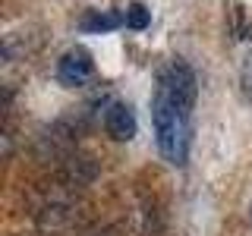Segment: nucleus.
<instances>
[{
	"mask_svg": "<svg viewBox=\"0 0 252 236\" xmlns=\"http://www.w3.org/2000/svg\"><path fill=\"white\" fill-rule=\"evenodd\" d=\"M94 76V60L85 47H69L57 60V79L63 85H85Z\"/></svg>",
	"mask_w": 252,
	"mask_h": 236,
	"instance_id": "3",
	"label": "nucleus"
},
{
	"mask_svg": "<svg viewBox=\"0 0 252 236\" xmlns=\"http://www.w3.org/2000/svg\"><path fill=\"white\" fill-rule=\"evenodd\" d=\"M152 123L158 151L170 167H183L189 157V132H192V114L173 101V94L158 82L152 98Z\"/></svg>",
	"mask_w": 252,
	"mask_h": 236,
	"instance_id": "1",
	"label": "nucleus"
},
{
	"mask_svg": "<svg viewBox=\"0 0 252 236\" xmlns=\"http://www.w3.org/2000/svg\"><path fill=\"white\" fill-rule=\"evenodd\" d=\"M243 85H246V94L252 98V54L246 57V63H243Z\"/></svg>",
	"mask_w": 252,
	"mask_h": 236,
	"instance_id": "8",
	"label": "nucleus"
},
{
	"mask_svg": "<svg viewBox=\"0 0 252 236\" xmlns=\"http://www.w3.org/2000/svg\"><path fill=\"white\" fill-rule=\"evenodd\" d=\"M126 26V16L120 13H92L82 19V31H92V35H98V31H114Z\"/></svg>",
	"mask_w": 252,
	"mask_h": 236,
	"instance_id": "6",
	"label": "nucleus"
},
{
	"mask_svg": "<svg viewBox=\"0 0 252 236\" xmlns=\"http://www.w3.org/2000/svg\"><path fill=\"white\" fill-rule=\"evenodd\" d=\"M136 129H139V123H136V114H132L129 104L114 101V104L104 110V132H107L114 142H129V139H136Z\"/></svg>",
	"mask_w": 252,
	"mask_h": 236,
	"instance_id": "4",
	"label": "nucleus"
},
{
	"mask_svg": "<svg viewBox=\"0 0 252 236\" xmlns=\"http://www.w3.org/2000/svg\"><path fill=\"white\" fill-rule=\"evenodd\" d=\"M158 82L164 85L170 94H173V101H177L180 107H186L189 114H192V107H195V94H199V79H195V69L189 66L186 60H170L167 66L161 69V76H158Z\"/></svg>",
	"mask_w": 252,
	"mask_h": 236,
	"instance_id": "2",
	"label": "nucleus"
},
{
	"mask_svg": "<svg viewBox=\"0 0 252 236\" xmlns=\"http://www.w3.org/2000/svg\"><path fill=\"white\" fill-rule=\"evenodd\" d=\"M69 220H73V211H69L66 205H47V208L38 211V227H41V230H60Z\"/></svg>",
	"mask_w": 252,
	"mask_h": 236,
	"instance_id": "5",
	"label": "nucleus"
},
{
	"mask_svg": "<svg viewBox=\"0 0 252 236\" xmlns=\"http://www.w3.org/2000/svg\"><path fill=\"white\" fill-rule=\"evenodd\" d=\"M123 16H126V29L129 31H145L152 26V10H148L145 3H129Z\"/></svg>",
	"mask_w": 252,
	"mask_h": 236,
	"instance_id": "7",
	"label": "nucleus"
}]
</instances>
